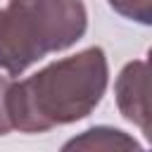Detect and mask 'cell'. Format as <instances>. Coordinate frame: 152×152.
Wrapping results in <instances>:
<instances>
[{
    "label": "cell",
    "mask_w": 152,
    "mask_h": 152,
    "mask_svg": "<svg viewBox=\"0 0 152 152\" xmlns=\"http://www.w3.org/2000/svg\"><path fill=\"white\" fill-rule=\"evenodd\" d=\"M10 88H12V78L0 76V135H7L14 131L12 112H10Z\"/></svg>",
    "instance_id": "6"
},
{
    "label": "cell",
    "mask_w": 152,
    "mask_h": 152,
    "mask_svg": "<svg viewBox=\"0 0 152 152\" xmlns=\"http://www.w3.org/2000/svg\"><path fill=\"white\" fill-rule=\"evenodd\" d=\"M109 81L107 55L93 45L57 59L24 81H12V126L21 133H45L86 119L102 100Z\"/></svg>",
    "instance_id": "1"
},
{
    "label": "cell",
    "mask_w": 152,
    "mask_h": 152,
    "mask_svg": "<svg viewBox=\"0 0 152 152\" xmlns=\"http://www.w3.org/2000/svg\"><path fill=\"white\" fill-rule=\"evenodd\" d=\"M116 107L121 116L135 124L142 135H150V107H147V62L133 59L128 62L114 83Z\"/></svg>",
    "instance_id": "3"
},
{
    "label": "cell",
    "mask_w": 152,
    "mask_h": 152,
    "mask_svg": "<svg viewBox=\"0 0 152 152\" xmlns=\"http://www.w3.org/2000/svg\"><path fill=\"white\" fill-rule=\"evenodd\" d=\"M86 28L83 0H7L0 7V69L19 76L43 57L71 48Z\"/></svg>",
    "instance_id": "2"
},
{
    "label": "cell",
    "mask_w": 152,
    "mask_h": 152,
    "mask_svg": "<svg viewBox=\"0 0 152 152\" xmlns=\"http://www.w3.org/2000/svg\"><path fill=\"white\" fill-rule=\"evenodd\" d=\"M109 7L138 24H150L152 21V0H109Z\"/></svg>",
    "instance_id": "5"
},
{
    "label": "cell",
    "mask_w": 152,
    "mask_h": 152,
    "mask_svg": "<svg viewBox=\"0 0 152 152\" xmlns=\"http://www.w3.org/2000/svg\"><path fill=\"white\" fill-rule=\"evenodd\" d=\"M59 152H145L142 145L126 131L114 126H93L69 138Z\"/></svg>",
    "instance_id": "4"
}]
</instances>
